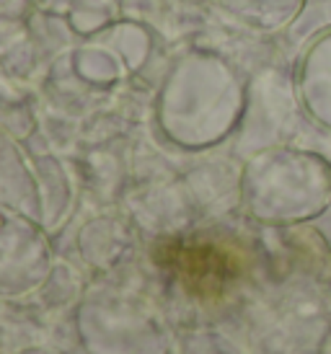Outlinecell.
I'll return each instance as SVG.
<instances>
[{
  "label": "cell",
  "mask_w": 331,
  "mask_h": 354,
  "mask_svg": "<svg viewBox=\"0 0 331 354\" xmlns=\"http://www.w3.org/2000/svg\"><path fill=\"white\" fill-rule=\"evenodd\" d=\"M166 266H174L189 285H225L233 274V256L210 241H189L168 246Z\"/></svg>",
  "instance_id": "obj_1"
}]
</instances>
